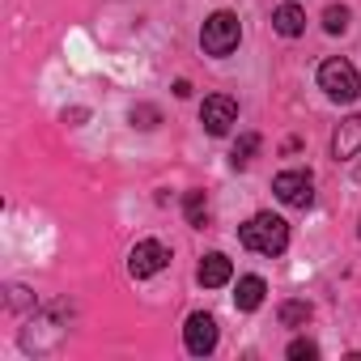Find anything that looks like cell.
<instances>
[{
    "mask_svg": "<svg viewBox=\"0 0 361 361\" xmlns=\"http://www.w3.org/2000/svg\"><path fill=\"white\" fill-rule=\"evenodd\" d=\"M238 39H243V22H238V13L217 9L213 18H204L200 43H204V51H209V56H230V51L238 47Z\"/></svg>",
    "mask_w": 361,
    "mask_h": 361,
    "instance_id": "3",
    "label": "cell"
},
{
    "mask_svg": "<svg viewBox=\"0 0 361 361\" xmlns=\"http://www.w3.org/2000/svg\"><path fill=\"white\" fill-rule=\"evenodd\" d=\"M319 90H323L331 102H353V98L361 94V77H357V68H353L348 60L331 56V60L319 64Z\"/></svg>",
    "mask_w": 361,
    "mask_h": 361,
    "instance_id": "2",
    "label": "cell"
},
{
    "mask_svg": "<svg viewBox=\"0 0 361 361\" xmlns=\"http://www.w3.org/2000/svg\"><path fill=\"white\" fill-rule=\"evenodd\" d=\"M183 344H188V353H192V357H209V353L217 348V319H213V314H204V310L188 314Z\"/></svg>",
    "mask_w": 361,
    "mask_h": 361,
    "instance_id": "7",
    "label": "cell"
},
{
    "mask_svg": "<svg viewBox=\"0 0 361 361\" xmlns=\"http://www.w3.org/2000/svg\"><path fill=\"white\" fill-rule=\"evenodd\" d=\"M166 264H170V251H166L157 238H145V243H136V247H132V255H128V272H132L136 281H149V276H157Z\"/></svg>",
    "mask_w": 361,
    "mask_h": 361,
    "instance_id": "6",
    "label": "cell"
},
{
    "mask_svg": "<svg viewBox=\"0 0 361 361\" xmlns=\"http://www.w3.org/2000/svg\"><path fill=\"white\" fill-rule=\"evenodd\" d=\"M289 357H293V361H314V357H319V344H314V340H293V344H289Z\"/></svg>",
    "mask_w": 361,
    "mask_h": 361,
    "instance_id": "17",
    "label": "cell"
},
{
    "mask_svg": "<svg viewBox=\"0 0 361 361\" xmlns=\"http://www.w3.org/2000/svg\"><path fill=\"white\" fill-rule=\"evenodd\" d=\"M281 323L285 327H306L310 323V302H285L281 306Z\"/></svg>",
    "mask_w": 361,
    "mask_h": 361,
    "instance_id": "14",
    "label": "cell"
},
{
    "mask_svg": "<svg viewBox=\"0 0 361 361\" xmlns=\"http://www.w3.org/2000/svg\"><path fill=\"white\" fill-rule=\"evenodd\" d=\"M157 119H161L157 106H132V128H145L149 132V128H157Z\"/></svg>",
    "mask_w": 361,
    "mask_h": 361,
    "instance_id": "16",
    "label": "cell"
},
{
    "mask_svg": "<svg viewBox=\"0 0 361 361\" xmlns=\"http://www.w3.org/2000/svg\"><path fill=\"white\" fill-rule=\"evenodd\" d=\"M183 213H188V226L204 230V221H209V196L204 192H188L183 196Z\"/></svg>",
    "mask_w": 361,
    "mask_h": 361,
    "instance_id": "12",
    "label": "cell"
},
{
    "mask_svg": "<svg viewBox=\"0 0 361 361\" xmlns=\"http://www.w3.org/2000/svg\"><path fill=\"white\" fill-rule=\"evenodd\" d=\"M272 30L285 35V39H298V35L306 30V13H302L298 5H276V9H272Z\"/></svg>",
    "mask_w": 361,
    "mask_h": 361,
    "instance_id": "10",
    "label": "cell"
},
{
    "mask_svg": "<svg viewBox=\"0 0 361 361\" xmlns=\"http://www.w3.org/2000/svg\"><path fill=\"white\" fill-rule=\"evenodd\" d=\"M243 247L255 251V255H281L289 247V226L276 217V213H255L243 230H238Z\"/></svg>",
    "mask_w": 361,
    "mask_h": 361,
    "instance_id": "1",
    "label": "cell"
},
{
    "mask_svg": "<svg viewBox=\"0 0 361 361\" xmlns=\"http://www.w3.org/2000/svg\"><path fill=\"white\" fill-rule=\"evenodd\" d=\"M323 30H327V35H344V30H348V9H344V5H327Z\"/></svg>",
    "mask_w": 361,
    "mask_h": 361,
    "instance_id": "15",
    "label": "cell"
},
{
    "mask_svg": "<svg viewBox=\"0 0 361 361\" xmlns=\"http://www.w3.org/2000/svg\"><path fill=\"white\" fill-rule=\"evenodd\" d=\"M357 153H361V115H348L336 128V136H331V157L336 161H353Z\"/></svg>",
    "mask_w": 361,
    "mask_h": 361,
    "instance_id": "8",
    "label": "cell"
},
{
    "mask_svg": "<svg viewBox=\"0 0 361 361\" xmlns=\"http://www.w3.org/2000/svg\"><path fill=\"white\" fill-rule=\"evenodd\" d=\"M196 276H200V285H204V289H221V285H230V276H234V264H230L221 251H213V255H204V259H200Z\"/></svg>",
    "mask_w": 361,
    "mask_h": 361,
    "instance_id": "9",
    "label": "cell"
},
{
    "mask_svg": "<svg viewBox=\"0 0 361 361\" xmlns=\"http://www.w3.org/2000/svg\"><path fill=\"white\" fill-rule=\"evenodd\" d=\"M255 153H259V136H255V132H243V136H238V145H234V153H230V161L243 170V166H251V157H255Z\"/></svg>",
    "mask_w": 361,
    "mask_h": 361,
    "instance_id": "13",
    "label": "cell"
},
{
    "mask_svg": "<svg viewBox=\"0 0 361 361\" xmlns=\"http://www.w3.org/2000/svg\"><path fill=\"white\" fill-rule=\"evenodd\" d=\"M200 123H204L209 136H226L238 123V102L230 94H209L204 106H200Z\"/></svg>",
    "mask_w": 361,
    "mask_h": 361,
    "instance_id": "5",
    "label": "cell"
},
{
    "mask_svg": "<svg viewBox=\"0 0 361 361\" xmlns=\"http://www.w3.org/2000/svg\"><path fill=\"white\" fill-rule=\"evenodd\" d=\"M272 192L289 209H310V200H314V178H310V170H281L272 178Z\"/></svg>",
    "mask_w": 361,
    "mask_h": 361,
    "instance_id": "4",
    "label": "cell"
},
{
    "mask_svg": "<svg viewBox=\"0 0 361 361\" xmlns=\"http://www.w3.org/2000/svg\"><path fill=\"white\" fill-rule=\"evenodd\" d=\"M264 293H268L264 276H243L238 281V293H234V306L238 310H259L264 306Z\"/></svg>",
    "mask_w": 361,
    "mask_h": 361,
    "instance_id": "11",
    "label": "cell"
}]
</instances>
